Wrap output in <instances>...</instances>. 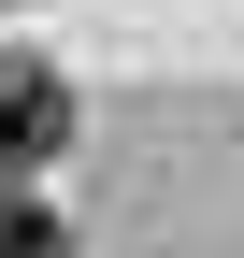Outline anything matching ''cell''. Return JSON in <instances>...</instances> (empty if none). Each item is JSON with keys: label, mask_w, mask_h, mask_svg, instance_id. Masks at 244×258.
<instances>
[{"label": "cell", "mask_w": 244, "mask_h": 258, "mask_svg": "<svg viewBox=\"0 0 244 258\" xmlns=\"http://www.w3.org/2000/svg\"><path fill=\"white\" fill-rule=\"evenodd\" d=\"M57 144H72V86L43 57H0V172H43Z\"/></svg>", "instance_id": "obj_1"}]
</instances>
